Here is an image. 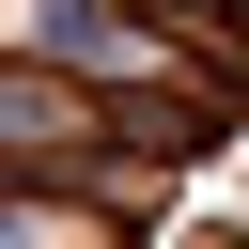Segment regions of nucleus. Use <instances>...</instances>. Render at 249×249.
Instances as JSON below:
<instances>
[{
    "label": "nucleus",
    "instance_id": "obj_1",
    "mask_svg": "<svg viewBox=\"0 0 249 249\" xmlns=\"http://www.w3.org/2000/svg\"><path fill=\"white\" fill-rule=\"evenodd\" d=\"M0 249H124L109 187H0Z\"/></svg>",
    "mask_w": 249,
    "mask_h": 249
}]
</instances>
